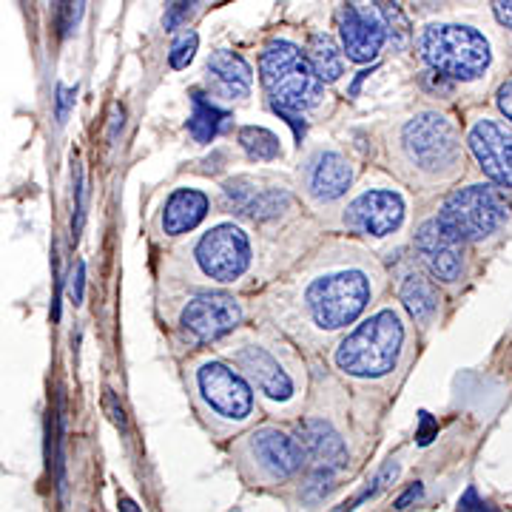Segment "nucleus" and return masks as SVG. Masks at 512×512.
<instances>
[{"label": "nucleus", "mask_w": 512, "mask_h": 512, "mask_svg": "<svg viewBox=\"0 0 512 512\" xmlns=\"http://www.w3.org/2000/svg\"><path fill=\"white\" fill-rule=\"evenodd\" d=\"M404 328L396 311H379L362 322L336 350V365L356 379H382L402 353Z\"/></svg>", "instance_id": "f257e3e1"}, {"label": "nucleus", "mask_w": 512, "mask_h": 512, "mask_svg": "<svg viewBox=\"0 0 512 512\" xmlns=\"http://www.w3.org/2000/svg\"><path fill=\"white\" fill-rule=\"evenodd\" d=\"M259 74L271 103L308 111L322 100V77L313 72L308 55H302L293 43H268L259 60Z\"/></svg>", "instance_id": "f03ea898"}, {"label": "nucleus", "mask_w": 512, "mask_h": 512, "mask_svg": "<svg viewBox=\"0 0 512 512\" xmlns=\"http://www.w3.org/2000/svg\"><path fill=\"white\" fill-rule=\"evenodd\" d=\"M421 57L450 80H478L490 69V43L470 26L433 23L419 37Z\"/></svg>", "instance_id": "7ed1b4c3"}, {"label": "nucleus", "mask_w": 512, "mask_h": 512, "mask_svg": "<svg viewBox=\"0 0 512 512\" xmlns=\"http://www.w3.org/2000/svg\"><path fill=\"white\" fill-rule=\"evenodd\" d=\"M370 302V282L362 271H339L316 279L308 288V308L316 325L336 330L348 328Z\"/></svg>", "instance_id": "20e7f679"}, {"label": "nucleus", "mask_w": 512, "mask_h": 512, "mask_svg": "<svg viewBox=\"0 0 512 512\" xmlns=\"http://www.w3.org/2000/svg\"><path fill=\"white\" fill-rule=\"evenodd\" d=\"M439 220L464 242H473L490 237L504 225L507 202L490 185H470L447 197L441 205Z\"/></svg>", "instance_id": "39448f33"}, {"label": "nucleus", "mask_w": 512, "mask_h": 512, "mask_svg": "<svg viewBox=\"0 0 512 512\" xmlns=\"http://www.w3.org/2000/svg\"><path fill=\"white\" fill-rule=\"evenodd\" d=\"M402 146L407 160L427 174H441L458 160L456 128L447 123V117L433 111L413 117L404 126Z\"/></svg>", "instance_id": "423d86ee"}, {"label": "nucleus", "mask_w": 512, "mask_h": 512, "mask_svg": "<svg viewBox=\"0 0 512 512\" xmlns=\"http://www.w3.org/2000/svg\"><path fill=\"white\" fill-rule=\"evenodd\" d=\"M197 262L205 276L217 282H234L251 265V242L234 225H220L200 239Z\"/></svg>", "instance_id": "0eeeda50"}, {"label": "nucleus", "mask_w": 512, "mask_h": 512, "mask_svg": "<svg viewBox=\"0 0 512 512\" xmlns=\"http://www.w3.org/2000/svg\"><path fill=\"white\" fill-rule=\"evenodd\" d=\"M197 387H200L202 402L208 410H214L220 419L245 421L254 410V393L245 384V379L234 373L231 367L220 362H208L197 373Z\"/></svg>", "instance_id": "6e6552de"}, {"label": "nucleus", "mask_w": 512, "mask_h": 512, "mask_svg": "<svg viewBox=\"0 0 512 512\" xmlns=\"http://www.w3.org/2000/svg\"><path fill=\"white\" fill-rule=\"evenodd\" d=\"M336 23H339L342 49L348 52L353 63H370L382 52L384 40H387V26L373 6L359 9L353 3H345L336 12Z\"/></svg>", "instance_id": "1a4fd4ad"}, {"label": "nucleus", "mask_w": 512, "mask_h": 512, "mask_svg": "<svg viewBox=\"0 0 512 512\" xmlns=\"http://www.w3.org/2000/svg\"><path fill=\"white\" fill-rule=\"evenodd\" d=\"M464 239L453 234L441 220H427L416 231V248H419L424 265L439 282H458L464 271Z\"/></svg>", "instance_id": "9d476101"}, {"label": "nucleus", "mask_w": 512, "mask_h": 512, "mask_svg": "<svg viewBox=\"0 0 512 512\" xmlns=\"http://www.w3.org/2000/svg\"><path fill=\"white\" fill-rule=\"evenodd\" d=\"M470 151L476 154L481 171L501 188H512V131L495 120H478L470 128Z\"/></svg>", "instance_id": "9b49d317"}, {"label": "nucleus", "mask_w": 512, "mask_h": 512, "mask_svg": "<svg viewBox=\"0 0 512 512\" xmlns=\"http://www.w3.org/2000/svg\"><path fill=\"white\" fill-rule=\"evenodd\" d=\"M404 220V202L393 191H367L359 200L350 202L345 225L362 237H387Z\"/></svg>", "instance_id": "f8f14e48"}, {"label": "nucleus", "mask_w": 512, "mask_h": 512, "mask_svg": "<svg viewBox=\"0 0 512 512\" xmlns=\"http://www.w3.org/2000/svg\"><path fill=\"white\" fill-rule=\"evenodd\" d=\"M239 319H242V311L231 296L205 293L194 302H188V308L183 311V328L200 342H214L228 330L237 328Z\"/></svg>", "instance_id": "ddd939ff"}, {"label": "nucleus", "mask_w": 512, "mask_h": 512, "mask_svg": "<svg viewBox=\"0 0 512 512\" xmlns=\"http://www.w3.org/2000/svg\"><path fill=\"white\" fill-rule=\"evenodd\" d=\"M248 453L254 456V461L262 467V473L268 478H291L302 470L305 464V447L302 441L291 439L279 430H259L248 441Z\"/></svg>", "instance_id": "4468645a"}, {"label": "nucleus", "mask_w": 512, "mask_h": 512, "mask_svg": "<svg viewBox=\"0 0 512 512\" xmlns=\"http://www.w3.org/2000/svg\"><path fill=\"white\" fill-rule=\"evenodd\" d=\"M299 441L311 461H316L319 470H342L348 467V447L342 436L330 427L328 421L308 419L299 424Z\"/></svg>", "instance_id": "2eb2a0df"}, {"label": "nucleus", "mask_w": 512, "mask_h": 512, "mask_svg": "<svg viewBox=\"0 0 512 512\" xmlns=\"http://www.w3.org/2000/svg\"><path fill=\"white\" fill-rule=\"evenodd\" d=\"M239 365L242 370L254 379V384L268 396V399H274V402H288L293 396V382L291 376L279 367L274 356L268 353V350L256 348H242L239 350Z\"/></svg>", "instance_id": "dca6fc26"}, {"label": "nucleus", "mask_w": 512, "mask_h": 512, "mask_svg": "<svg viewBox=\"0 0 512 512\" xmlns=\"http://www.w3.org/2000/svg\"><path fill=\"white\" fill-rule=\"evenodd\" d=\"M228 200L251 220H271L291 205V194L282 188H259L251 180H231L225 185Z\"/></svg>", "instance_id": "f3484780"}, {"label": "nucleus", "mask_w": 512, "mask_h": 512, "mask_svg": "<svg viewBox=\"0 0 512 512\" xmlns=\"http://www.w3.org/2000/svg\"><path fill=\"white\" fill-rule=\"evenodd\" d=\"M208 80H211V89L225 97V100H239V97H248L251 92V83H254V74L251 66L234 52H214L208 57Z\"/></svg>", "instance_id": "a211bd4d"}, {"label": "nucleus", "mask_w": 512, "mask_h": 512, "mask_svg": "<svg viewBox=\"0 0 512 512\" xmlns=\"http://www.w3.org/2000/svg\"><path fill=\"white\" fill-rule=\"evenodd\" d=\"M308 188L316 202L342 200L350 188V165L345 163V157H339L333 151L319 154L313 160L311 174H308Z\"/></svg>", "instance_id": "6ab92c4d"}, {"label": "nucleus", "mask_w": 512, "mask_h": 512, "mask_svg": "<svg viewBox=\"0 0 512 512\" xmlns=\"http://www.w3.org/2000/svg\"><path fill=\"white\" fill-rule=\"evenodd\" d=\"M205 214H208V197L202 191H194V188H180L165 202L163 231L168 237L188 234L205 220Z\"/></svg>", "instance_id": "aec40b11"}, {"label": "nucleus", "mask_w": 512, "mask_h": 512, "mask_svg": "<svg viewBox=\"0 0 512 512\" xmlns=\"http://www.w3.org/2000/svg\"><path fill=\"white\" fill-rule=\"evenodd\" d=\"M402 302L416 322L427 325L439 311V291L421 274H407L402 282Z\"/></svg>", "instance_id": "412c9836"}, {"label": "nucleus", "mask_w": 512, "mask_h": 512, "mask_svg": "<svg viewBox=\"0 0 512 512\" xmlns=\"http://www.w3.org/2000/svg\"><path fill=\"white\" fill-rule=\"evenodd\" d=\"M191 117H188V131H191V137H194V143H200V146H208L217 134H220L222 123L228 120V114L220 111L214 103H208L200 92L191 94Z\"/></svg>", "instance_id": "4be33fe9"}, {"label": "nucleus", "mask_w": 512, "mask_h": 512, "mask_svg": "<svg viewBox=\"0 0 512 512\" xmlns=\"http://www.w3.org/2000/svg\"><path fill=\"white\" fill-rule=\"evenodd\" d=\"M308 60H311L313 72L322 77V83H333L345 72V60L342 52L336 49V43L328 35H313L308 46Z\"/></svg>", "instance_id": "5701e85b"}, {"label": "nucleus", "mask_w": 512, "mask_h": 512, "mask_svg": "<svg viewBox=\"0 0 512 512\" xmlns=\"http://www.w3.org/2000/svg\"><path fill=\"white\" fill-rule=\"evenodd\" d=\"M239 146H242V151H245L251 160H259V163H268V160H276V157H279V140H276L271 131H265V128H242V131H239Z\"/></svg>", "instance_id": "b1692460"}, {"label": "nucleus", "mask_w": 512, "mask_h": 512, "mask_svg": "<svg viewBox=\"0 0 512 512\" xmlns=\"http://www.w3.org/2000/svg\"><path fill=\"white\" fill-rule=\"evenodd\" d=\"M83 3H86V0H55L57 29H60V35L63 37H69L72 32H77L80 18H83Z\"/></svg>", "instance_id": "393cba45"}, {"label": "nucleus", "mask_w": 512, "mask_h": 512, "mask_svg": "<svg viewBox=\"0 0 512 512\" xmlns=\"http://www.w3.org/2000/svg\"><path fill=\"white\" fill-rule=\"evenodd\" d=\"M379 15H382L384 26H387V32H396V35L407 37V29H410V23L402 15V9L393 3V0H367Z\"/></svg>", "instance_id": "a878e982"}, {"label": "nucleus", "mask_w": 512, "mask_h": 512, "mask_svg": "<svg viewBox=\"0 0 512 512\" xmlns=\"http://www.w3.org/2000/svg\"><path fill=\"white\" fill-rule=\"evenodd\" d=\"M197 43H200V37H197V32H185L174 46H171V55H168V63L174 66V69H185L191 60H194V55H197Z\"/></svg>", "instance_id": "bb28decb"}, {"label": "nucleus", "mask_w": 512, "mask_h": 512, "mask_svg": "<svg viewBox=\"0 0 512 512\" xmlns=\"http://www.w3.org/2000/svg\"><path fill=\"white\" fill-rule=\"evenodd\" d=\"M396 473H399V464H396V461H390V464L384 467L382 473L373 478V487H367L365 493H362L359 498H356V501H353V507H359V504H362V501H367V498H376V495L382 493L384 487H387V484H390V481L396 478Z\"/></svg>", "instance_id": "cd10ccee"}, {"label": "nucleus", "mask_w": 512, "mask_h": 512, "mask_svg": "<svg viewBox=\"0 0 512 512\" xmlns=\"http://www.w3.org/2000/svg\"><path fill=\"white\" fill-rule=\"evenodd\" d=\"M274 111L279 117H285V123H288V126L293 128V134H296V140L302 143V137H305V131H308L305 120H302V111L291 109V106H279V103H274Z\"/></svg>", "instance_id": "c85d7f7f"}, {"label": "nucleus", "mask_w": 512, "mask_h": 512, "mask_svg": "<svg viewBox=\"0 0 512 512\" xmlns=\"http://www.w3.org/2000/svg\"><path fill=\"white\" fill-rule=\"evenodd\" d=\"M194 3L197 0H174L171 9H168V15H165V29H177L188 18V12L194 9Z\"/></svg>", "instance_id": "c756f323"}, {"label": "nucleus", "mask_w": 512, "mask_h": 512, "mask_svg": "<svg viewBox=\"0 0 512 512\" xmlns=\"http://www.w3.org/2000/svg\"><path fill=\"white\" fill-rule=\"evenodd\" d=\"M77 171V180H74V191H77V220H74V242L80 237V231H83V220H86V202H83V171L80 168H74Z\"/></svg>", "instance_id": "7c9ffc66"}, {"label": "nucleus", "mask_w": 512, "mask_h": 512, "mask_svg": "<svg viewBox=\"0 0 512 512\" xmlns=\"http://www.w3.org/2000/svg\"><path fill=\"white\" fill-rule=\"evenodd\" d=\"M103 404H106V410H109L111 421L120 427V430H126L128 427V419H126V410H123V404L117 402V396H114V390H106V399H103Z\"/></svg>", "instance_id": "2f4dec72"}, {"label": "nucleus", "mask_w": 512, "mask_h": 512, "mask_svg": "<svg viewBox=\"0 0 512 512\" xmlns=\"http://www.w3.org/2000/svg\"><path fill=\"white\" fill-rule=\"evenodd\" d=\"M72 103H74V92H69L66 86H57V120H60V123H66Z\"/></svg>", "instance_id": "473e14b6"}, {"label": "nucleus", "mask_w": 512, "mask_h": 512, "mask_svg": "<svg viewBox=\"0 0 512 512\" xmlns=\"http://www.w3.org/2000/svg\"><path fill=\"white\" fill-rule=\"evenodd\" d=\"M436 433H439V424L433 421V416H430V413H421L419 444H430V441L436 439Z\"/></svg>", "instance_id": "72a5a7b5"}, {"label": "nucleus", "mask_w": 512, "mask_h": 512, "mask_svg": "<svg viewBox=\"0 0 512 512\" xmlns=\"http://www.w3.org/2000/svg\"><path fill=\"white\" fill-rule=\"evenodd\" d=\"M493 12L501 26L512 29V0H493Z\"/></svg>", "instance_id": "f704fd0d"}, {"label": "nucleus", "mask_w": 512, "mask_h": 512, "mask_svg": "<svg viewBox=\"0 0 512 512\" xmlns=\"http://www.w3.org/2000/svg\"><path fill=\"white\" fill-rule=\"evenodd\" d=\"M498 109H501V114L512 123V80L498 89Z\"/></svg>", "instance_id": "c9c22d12"}, {"label": "nucleus", "mask_w": 512, "mask_h": 512, "mask_svg": "<svg viewBox=\"0 0 512 512\" xmlns=\"http://www.w3.org/2000/svg\"><path fill=\"white\" fill-rule=\"evenodd\" d=\"M458 507H461V510H487V504H484V501L478 498L476 487H470L467 493L461 495V501H458Z\"/></svg>", "instance_id": "e433bc0d"}, {"label": "nucleus", "mask_w": 512, "mask_h": 512, "mask_svg": "<svg viewBox=\"0 0 512 512\" xmlns=\"http://www.w3.org/2000/svg\"><path fill=\"white\" fill-rule=\"evenodd\" d=\"M421 495H424V487H421V484H413V487H410V490H407V493H404L402 498L396 501V510H407L413 501H419Z\"/></svg>", "instance_id": "4c0bfd02"}, {"label": "nucleus", "mask_w": 512, "mask_h": 512, "mask_svg": "<svg viewBox=\"0 0 512 512\" xmlns=\"http://www.w3.org/2000/svg\"><path fill=\"white\" fill-rule=\"evenodd\" d=\"M83 288H86V265H77V276H74V305L83 302Z\"/></svg>", "instance_id": "58836bf2"}, {"label": "nucleus", "mask_w": 512, "mask_h": 512, "mask_svg": "<svg viewBox=\"0 0 512 512\" xmlns=\"http://www.w3.org/2000/svg\"><path fill=\"white\" fill-rule=\"evenodd\" d=\"M123 128V109L120 106H114L111 109V131H109V140H117V131Z\"/></svg>", "instance_id": "ea45409f"}, {"label": "nucleus", "mask_w": 512, "mask_h": 512, "mask_svg": "<svg viewBox=\"0 0 512 512\" xmlns=\"http://www.w3.org/2000/svg\"><path fill=\"white\" fill-rule=\"evenodd\" d=\"M123 510H128V512H137V507H134V501H123Z\"/></svg>", "instance_id": "a19ab883"}]
</instances>
